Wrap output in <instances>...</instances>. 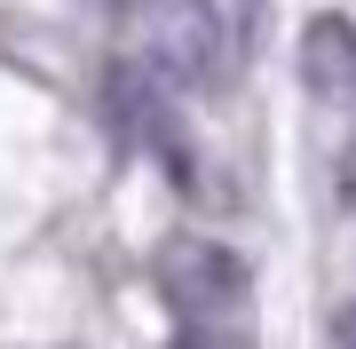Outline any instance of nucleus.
<instances>
[{"label": "nucleus", "instance_id": "obj_3", "mask_svg": "<svg viewBox=\"0 0 356 349\" xmlns=\"http://www.w3.org/2000/svg\"><path fill=\"white\" fill-rule=\"evenodd\" d=\"M301 79L325 104H356V24L348 16H309L301 32Z\"/></svg>", "mask_w": 356, "mask_h": 349}, {"label": "nucleus", "instance_id": "obj_5", "mask_svg": "<svg viewBox=\"0 0 356 349\" xmlns=\"http://www.w3.org/2000/svg\"><path fill=\"white\" fill-rule=\"evenodd\" d=\"M332 175H341V199H348V215H356V135L341 143V167H332Z\"/></svg>", "mask_w": 356, "mask_h": 349}, {"label": "nucleus", "instance_id": "obj_6", "mask_svg": "<svg viewBox=\"0 0 356 349\" xmlns=\"http://www.w3.org/2000/svg\"><path fill=\"white\" fill-rule=\"evenodd\" d=\"M332 341L356 349V302H341V310H332Z\"/></svg>", "mask_w": 356, "mask_h": 349}, {"label": "nucleus", "instance_id": "obj_1", "mask_svg": "<svg viewBox=\"0 0 356 349\" xmlns=\"http://www.w3.org/2000/svg\"><path fill=\"white\" fill-rule=\"evenodd\" d=\"M127 32L143 72L166 88H214L222 79V16L214 0H127Z\"/></svg>", "mask_w": 356, "mask_h": 349}, {"label": "nucleus", "instance_id": "obj_2", "mask_svg": "<svg viewBox=\"0 0 356 349\" xmlns=\"http://www.w3.org/2000/svg\"><path fill=\"white\" fill-rule=\"evenodd\" d=\"M159 286L175 294L182 318H206V325H214V318H229L245 302V262L229 254L222 238H175L159 254Z\"/></svg>", "mask_w": 356, "mask_h": 349}, {"label": "nucleus", "instance_id": "obj_4", "mask_svg": "<svg viewBox=\"0 0 356 349\" xmlns=\"http://www.w3.org/2000/svg\"><path fill=\"white\" fill-rule=\"evenodd\" d=\"M111 111H119V127H127L135 143H151V151L182 159V143H175V119H166V104H159V79H143L135 64H127V72H111Z\"/></svg>", "mask_w": 356, "mask_h": 349}]
</instances>
